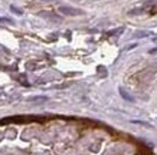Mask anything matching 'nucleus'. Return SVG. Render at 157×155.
<instances>
[{
    "label": "nucleus",
    "instance_id": "1",
    "mask_svg": "<svg viewBox=\"0 0 157 155\" xmlns=\"http://www.w3.org/2000/svg\"><path fill=\"white\" fill-rule=\"evenodd\" d=\"M59 10H61V13H64V15H69V16H78V15L82 13L81 10H78V9H71V7H61Z\"/></svg>",
    "mask_w": 157,
    "mask_h": 155
}]
</instances>
